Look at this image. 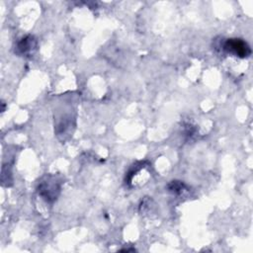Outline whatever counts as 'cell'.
Segmentation results:
<instances>
[{
	"label": "cell",
	"mask_w": 253,
	"mask_h": 253,
	"mask_svg": "<svg viewBox=\"0 0 253 253\" xmlns=\"http://www.w3.org/2000/svg\"><path fill=\"white\" fill-rule=\"evenodd\" d=\"M60 186L61 182L56 176L48 175L43 177L39 183L38 192L46 202L52 203L57 199L60 192Z\"/></svg>",
	"instance_id": "6da1fadb"
},
{
	"label": "cell",
	"mask_w": 253,
	"mask_h": 253,
	"mask_svg": "<svg viewBox=\"0 0 253 253\" xmlns=\"http://www.w3.org/2000/svg\"><path fill=\"white\" fill-rule=\"evenodd\" d=\"M38 42L34 36H26L22 38L16 44L15 52L22 56H29L37 49Z\"/></svg>",
	"instance_id": "3957f363"
},
{
	"label": "cell",
	"mask_w": 253,
	"mask_h": 253,
	"mask_svg": "<svg viewBox=\"0 0 253 253\" xmlns=\"http://www.w3.org/2000/svg\"><path fill=\"white\" fill-rule=\"evenodd\" d=\"M168 191L171 192L174 195H180L183 193L184 190H186V185L181 181H171L168 186Z\"/></svg>",
	"instance_id": "277c9868"
},
{
	"label": "cell",
	"mask_w": 253,
	"mask_h": 253,
	"mask_svg": "<svg viewBox=\"0 0 253 253\" xmlns=\"http://www.w3.org/2000/svg\"><path fill=\"white\" fill-rule=\"evenodd\" d=\"M222 50L239 58H245L251 54L249 44L242 39H227L222 43Z\"/></svg>",
	"instance_id": "7a4b0ae2"
}]
</instances>
